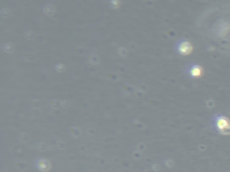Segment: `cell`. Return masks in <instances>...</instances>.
I'll list each match as a JSON object with an SVG mask.
<instances>
[{"label":"cell","instance_id":"6da1fadb","mask_svg":"<svg viewBox=\"0 0 230 172\" xmlns=\"http://www.w3.org/2000/svg\"><path fill=\"white\" fill-rule=\"evenodd\" d=\"M176 50L181 55H189L191 50H193V47H191L190 43L186 41H181L176 45Z\"/></svg>","mask_w":230,"mask_h":172},{"label":"cell","instance_id":"7a4b0ae2","mask_svg":"<svg viewBox=\"0 0 230 172\" xmlns=\"http://www.w3.org/2000/svg\"><path fill=\"white\" fill-rule=\"evenodd\" d=\"M201 73H202V70L199 66H193L189 69V74L193 76V77H199V76L201 74Z\"/></svg>","mask_w":230,"mask_h":172},{"label":"cell","instance_id":"3957f363","mask_svg":"<svg viewBox=\"0 0 230 172\" xmlns=\"http://www.w3.org/2000/svg\"><path fill=\"white\" fill-rule=\"evenodd\" d=\"M227 126H228V122H227V120H226V119L223 118H221L218 119V127L220 130L226 129V128H227Z\"/></svg>","mask_w":230,"mask_h":172}]
</instances>
